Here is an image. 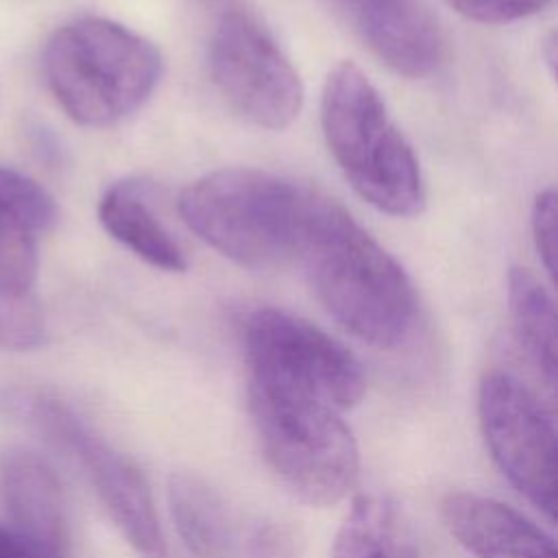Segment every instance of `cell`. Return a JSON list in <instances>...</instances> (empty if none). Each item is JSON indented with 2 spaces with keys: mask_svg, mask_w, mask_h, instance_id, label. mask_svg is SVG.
<instances>
[{
  "mask_svg": "<svg viewBox=\"0 0 558 558\" xmlns=\"http://www.w3.org/2000/svg\"><path fill=\"white\" fill-rule=\"evenodd\" d=\"M294 262L331 318L357 340L390 349L414 320L403 266L331 196L316 190Z\"/></svg>",
  "mask_w": 558,
  "mask_h": 558,
  "instance_id": "cell-1",
  "label": "cell"
},
{
  "mask_svg": "<svg viewBox=\"0 0 558 558\" xmlns=\"http://www.w3.org/2000/svg\"><path fill=\"white\" fill-rule=\"evenodd\" d=\"M316 187L257 168H225L187 183L179 214L190 231L246 268L292 262Z\"/></svg>",
  "mask_w": 558,
  "mask_h": 558,
  "instance_id": "cell-2",
  "label": "cell"
},
{
  "mask_svg": "<svg viewBox=\"0 0 558 558\" xmlns=\"http://www.w3.org/2000/svg\"><path fill=\"white\" fill-rule=\"evenodd\" d=\"M320 124L333 161L366 203L399 218L423 211L418 159L377 87L355 63L342 61L327 74Z\"/></svg>",
  "mask_w": 558,
  "mask_h": 558,
  "instance_id": "cell-3",
  "label": "cell"
},
{
  "mask_svg": "<svg viewBox=\"0 0 558 558\" xmlns=\"http://www.w3.org/2000/svg\"><path fill=\"white\" fill-rule=\"evenodd\" d=\"M153 41L107 17L63 24L44 50L48 87L61 109L83 126L105 129L129 118L161 78Z\"/></svg>",
  "mask_w": 558,
  "mask_h": 558,
  "instance_id": "cell-4",
  "label": "cell"
},
{
  "mask_svg": "<svg viewBox=\"0 0 558 558\" xmlns=\"http://www.w3.org/2000/svg\"><path fill=\"white\" fill-rule=\"evenodd\" d=\"M248 412L266 464L296 499L331 506L355 486L360 453L342 412L259 390H248Z\"/></svg>",
  "mask_w": 558,
  "mask_h": 558,
  "instance_id": "cell-5",
  "label": "cell"
},
{
  "mask_svg": "<svg viewBox=\"0 0 558 558\" xmlns=\"http://www.w3.org/2000/svg\"><path fill=\"white\" fill-rule=\"evenodd\" d=\"M248 390L351 410L364 395L355 355L310 320L277 307L251 312L242 329Z\"/></svg>",
  "mask_w": 558,
  "mask_h": 558,
  "instance_id": "cell-6",
  "label": "cell"
},
{
  "mask_svg": "<svg viewBox=\"0 0 558 558\" xmlns=\"http://www.w3.org/2000/svg\"><path fill=\"white\" fill-rule=\"evenodd\" d=\"M207 61L220 96L253 126L283 131L299 118V72L255 9L240 2L220 13Z\"/></svg>",
  "mask_w": 558,
  "mask_h": 558,
  "instance_id": "cell-7",
  "label": "cell"
},
{
  "mask_svg": "<svg viewBox=\"0 0 558 558\" xmlns=\"http://www.w3.org/2000/svg\"><path fill=\"white\" fill-rule=\"evenodd\" d=\"M486 447L508 482L547 519L556 510V429L538 397L514 375L493 371L477 392Z\"/></svg>",
  "mask_w": 558,
  "mask_h": 558,
  "instance_id": "cell-8",
  "label": "cell"
},
{
  "mask_svg": "<svg viewBox=\"0 0 558 558\" xmlns=\"http://www.w3.org/2000/svg\"><path fill=\"white\" fill-rule=\"evenodd\" d=\"M33 418L78 460L129 545L144 558H163L166 538L144 473L54 399H37Z\"/></svg>",
  "mask_w": 558,
  "mask_h": 558,
  "instance_id": "cell-9",
  "label": "cell"
},
{
  "mask_svg": "<svg viewBox=\"0 0 558 558\" xmlns=\"http://www.w3.org/2000/svg\"><path fill=\"white\" fill-rule=\"evenodd\" d=\"M355 24L375 52L399 76H432L445 59L442 31L423 0H355Z\"/></svg>",
  "mask_w": 558,
  "mask_h": 558,
  "instance_id": "cell-10",
  "label": "cell"
},
{
  "mask_svg": "<svg viewBox=\"0 0 558 558\" xmlns=\"http://www.w3.org/2000/svg\"><path fill=\"white\" fill-rule=\"evenodd\" d=\"M0 488L15 534L46 558H65L70 527L63 490L52 469L31 451H9L0 464Z\"/></svg>",
  "mask_w": 558,
  "mask_h": 558,
  "instance_id": "cell-11",
  "label": "cell"
},
{
  "mask_svg": "<svg viewBox=\"0 0 558 558\" xmlns=\"http://www.w3.org/2000/svg\"><path fill=\"white\" fill-rule=\"evenodd\" d=\"M57 218L54 198L37 181L0 166V290H33L39 238Z\"/></svg>",
  "mask_w": 558,
  "mask_h": 558,
  "instance_id": "cell-12",
  "label": "cell"
},
{
  "mask_svg": "<svg viewBox=\"0 0 558 558\" xmlns=\"http://www.w3.org/2000/svg\"><path fill=\"white\" fill-rule=\"evenodd\" d=\"M449 532L475 558H558L554 541L510 506L475 493L442 501Z\"/></svg>",
  "mask_w": 558,
  "mask_h": 558,
  "instance_id": "cell-13",
  "label": "cell"
},
{
  "mask_svg": "<svg viewBox=\"0 0 558 558\" xmlns=\"http://www.w3.org/2000/svg\"><path fill=\"white\" fill-rule=\"evenodd\" d=\"M98 220L116 242L148 266L163 272H185L187 257L150 209L140 181L120 179L109 185L98 203Z\"/></svg>",
  "mask_w": 558,
  "mask_h": 558,
  "instance_id": "cell-14",
  "label": "cell"
},
{
  "mask_svg": "<svg viewBox=\"0 0 558 558\" xmlns=\"http://www.w3.org/2000/svg\"><path fill=\"white\" fill-rule=\"evenodd\" d=\"M331 558H418L403 510L384 495H357L347 512Z\"/></svg>",
  "mask_w": 558,
  "mask_h": 558,
  "instance_id": "cell-15",
  "label": "cell"
},
{
  "mask_svg": "<svg viewBox=\"0 0 558 558\" xmlns=\"http://www.w3.org/2000/svg\"><path fill=\"white\" fill-rule=\"evenodd\" d=\"M168 501L177 532L194 558H233V525L220 495L201 477L172 473Z\"/></svg>",
  "mask_w": 558,
  "mask_h": 558,
  "instance_id": "cell-16",
  "label": "cell"
},
{
  "mask_svg": "<svg viewBox=\"0 0 558 558\" xmlns=\"http://www.w3.org/2000/svg\"><path fill=\"white\" fill-rule=\"evenodd\" d=\"M508 307L517 340L549 388L556 386V305L551 292L527 268L508 272Z\"/></svg>",
  "mask_w": 558,
  "mask_h": 558,
  "instance_id": "cell-17",
  "label": "cell"
},
{
  "mask_svg": "<svg viewBox=\"0 0 558 558\" xmlns=\"http://www.w3.org/2000/svg\"><path fill=\"white\" fill-rule=\"evenodd\" d=\"M46 342L44 310L33 290H0V347L31 351Z\"/></svg>",
  "mask_w": 558,
  "mask_h": 558,
  "instance_id": "cell-18",
  "label": "cell"
},
{
  "mask_svg": "<svg viewBox=\"0 0 558 558\" xmlns=\"http://www.w3.org/2000/svg\"><path fill=\"white\" fill-rule=\"evenodd\" d=\"M453 11L480 24H508L543 11L551 0H445Z\"/></svg>",
  "mask_w": 558,
  "mask_h": 558,
  "instance_id": "cell-19",
  "label": "cell"
},
{
  "mask_svg": "<svg viewBox=\"0 0 558 558\" xmlns=\"http://www.w3.org/2000/svg\"><path fill=\"white\" fill-rule=\"evenodd\" d=\"M556 218H558V209H556V192L554 190H543L536 194L534 203H532V240H534V248L538 253V259L543 264V268L547 270L549 279L556 277Z\"/></svg>",
  "mask_w": 558,
  "mask_h": 558,
  "instance_id": "cell-20",
  "label": "cell"
},
{
  "mask_svg": "<svg viewBox=\"0 0 558 558\" xmlns=\"http://www.w3.org/2000/svg\"><path fill=\"white\" fill-rule=\"evenodd\" d=\"M244 558H299V547L288 527L264 523L248 536Z\"/></svg>",
  "mask_w": 558,
  "mask_h": 558,
  "instance_id": "cell-21",
  "label": "cell"
},
{
  "mask_svg": "<svg viewBox=\"0 0 558 558\" xmlns=\"http://www.w3.org/2000/svg\"><path fill=\"white\" fill-rule=\"evenodd\" d=\"M0 558H46L20 534L0 527Z\"/></svg>",
  "mask_w": 558,
  "mask_h": 558,
  "instance_id": "cell-22",
  "label": "cell"
}]
</instances>
